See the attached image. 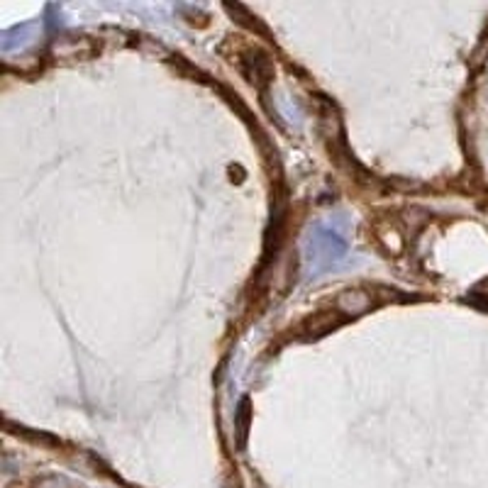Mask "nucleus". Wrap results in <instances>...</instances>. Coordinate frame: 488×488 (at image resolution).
Masks as SVG:
<instances>
[{"instance_id":"f257e3e1","label":"nucleus","mask_w":488,"mask_h":488,"mask_svg":"<svg viewBox=\"0 0 488 488\" xmlns=\"http://www.w3.org/2000/svg\"><path fill=\"white\" fill-rule=\"evenodd\" d=\"M344 256V239L334 230L318 228L308 239L310 269H327Z\"/></svg>"},{"instance_id":"39448f33","label":"nucleus","mask_w":488,"mask_h":488,"mask_svg":"<svg viewBox=\"0 0 488 488\" xmlns=\"http://www.w3.org/2000/svg\"><path fill=\"white\" fill-rule=\"evenodd\" d=\"M471 303L479 305V308H484V310H488V293H479V295H474V298H471Z\"/></svg>"},{"instance_id":"f03ea898","label":"nucleus","mask_w":488,"mask_h":488,"mask_svg":"<svg viewBox=\"0 0 488 488\" xmlns=\"http://www.w3.org/2000/svg\"><path fill=\"white\" fill-rule=\"evenodd\" d=\"M242 71L254 86H266V83L274 78V66H271V59L261 52H249L242 59Z\"/></svg>"},{"instance_id":"20e7f679","label":"nucleus","mask_w":488,"mask_h":488,"mask_svg":"<svg viewBox=\"0 0 488 488\" xmlns=\"http://www.w3.org/2000/svg\"><path fill=\"white\" fill-rule=\"evenodd\" d=\"M246 427H249V403L242 401L237 413V430H239V442H244L246 437Z\"/></svg>"},{"instance_id":"7ed1b4c3","label":"nucleus","mask_w":488,"mask_h":488,"mask_svg":"<svg viewBox=\"0 0 488 488\" xmlns=\"http://www.w3.org/2000/svg\"><path fill=\"white\" fill-rule=\"evenodd\" d=\"M337 305L342 313L359 315V313H364V310L371 308V298H369L367 293H362V290H344V293L339 295Z\"/></svg>"}]
</instances>
